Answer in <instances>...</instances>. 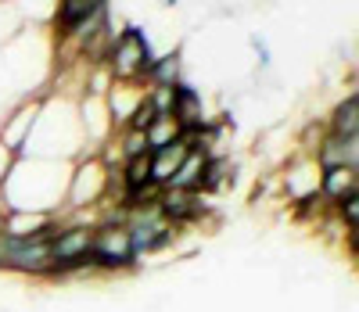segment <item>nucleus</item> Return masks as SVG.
I'll list each match as a JSON object with an SVG mask.
<instances>
[{
	"mask_svg": "<svg viewBox=\"0 0 359 312\" xmlns=\"http://www.w3.org/2000/svg\"><path fill=\"white\" fill-rule=\"evenodd\" d=\"M334 215H338L348 230H355V223H359V191H352V194H345L341 201H334Z\"/></svg>",
	"mask_w": 359,
	"mask_h": 312,
	"instance_id": "obj_17",
	"label": "nucleus"
},
{
	"mask_svg": "<svg viewBox=\"0 0 359 312\" xmlns=\"http://www.w3.org/2000/svg\"><path fill=\"white\" fill-rule=\"evenodd\" d=\"M155 61L151 54V40L140 25H126L111 43H108V65H111V76L118 83H137L144 79L147 65Z\"/></svg>",
	"mask_w": 359,
	"mask_h": 312,
	"instance_id": "obj_1",
	"label": "nucleus"
},
{
	"mask_svg": "<svg viewBox=\"0 0 359 312\" xmlns=\"http://www.w3.org/2000/svg\"><path fill=\"white\" fill-rule=\"evenodd\" d=\"M101 4H108V0H62V4H57V25H62V33H69L76 22H83L90 11H97Z\"/></svg>",
	"mask_w": 359,
	"mask_h": 312,
	"instance_id": "obj_12",
	"label": "nucleus"
},
{
	"mask_svg": "<svg viewBox=\"0 0 359 312\" xmlns=\"http://www.w3.org/2000/svg\"><path fill=\"white\" fill-rule=\"evenodd\" d=\"M144 79L151 83V86H172V83H180V50H169V54L155 57L151 65H147Z\"/></svg>",
	"mask_w": 359,
	"mask_h": 312,
	"instance_id": "obj_11",
	"label": "nucleus"
},
{
	"mask_svg": "<svg viewBox=\"0 0 359 312\" xmlns=\"http://www.w3.org/2000/svg\"><path fill=\"white\" fill-rule=\"evenodd\" d=\"M151 101L155 115H172V86H151V93H144Z\"/></svg>",
	"mask_w": 359,
	"mask_h": 312,
	"instance_id": "obj_18",
	"label": "nucleus"
},
{
	"mask_svg": "<svg viewBox=\"0 0 359 312\" xmlns=\"http://www.w3.org/2000/svg\"><path fill=\"white\" fill-rule=\"evenodd\" d=\"M144 133H147V147H162V144L180 140V122L172 115H155L151 126H147Z\"/></svg>",
	"mask_w": 359,
	"mask_h": 312,
	"instance_id": "obj_14",
	"label": "nucleus"
},
{
	"mask_svg": "<svg viewBox=\"0 0 359 312\" xmlns=\"http://www.w3.org/2000/svg\"><path fill=\"white\" fill-rule=\"evenodd\" d=\"M162 4H176V0H162Z\"/></svg>",
	"mask_w": 359,
	"mask_h": 312,
	"instance_id": "obj_19",
	"label": "nucleus"
},
{
	"mask_svg": "<svg viewBox=\"0 0 359 312\" xmlns=\"http://www.w3.org/2000/svg\"><path fill=\"white\" fill-rule=\"evenodd\" d=\"M151 147H147V133L144 130H123V140H118V154L126 158H137V154H147Z\"/></svg>",
	"mask_w": 359,
	"mask_h": 312,
	"instance_id": "obj_15",
	"label": "nucleus"
},
{
	"mask_svg": "<svg viewBox=\"0 0 359 312\" xmlns=\"http://www.w3.org/2000/svg\"><path fill=\"white\" fill-rule=\"evenodd\" d=\"M144 183H155L151 179V151L137 154V158H126V169H123V191H133V186H144Z\"/></svg>",
	"mask_w": 359,
	"mask_h": 312,
	"instance_id": "obj_13",
	"label": "nucleus"
},
{
	"mask_svg": "<svg viewBox=\"0 0 359 312\" xmlns=\"http://www.w3.org/2000/svg\"><path fill=\"white\" fill-rule=\"evenodd\" d=\"M187 151H191V144H184V140H172V144L151 147V179L165 186V183L172 179V172L180 169V162H184Z\"/></svg>",
	"mask_w": 359,
	"mask_h": 312,
	"instance_id": "obj_8",
	"label": "nucleus"
},
{
	"mask_svg": "<svg viewBox=\"0 0 359 312\" xmlns=\"http://www.w3.org/2000/svg\"><path fill=\"white\" fill-rule=\"evenodd\" d=\"M320 205H323L320 191H309V194H298V198H294V219H298V223H309V219H316V212H320Z\"/></svg>",
	"mask_w": 359,
	"mask_h": 312,
	"instance_id": "obj_16",
	"label": "nucleus"
},
{
	"mask_svg": "<svg viewBox=\"0 0 359 312\" xmlns=\"http://www.w3.org/2000/svg\"><path fill=\"white\" fill-rule=\"evenodd\" d=\"M316 191H320V198H327V201H341L345 194H352V191H359V172L355 169H348V165H331V169H320V183H316Z\"/></svg>",
	"mask_w": 359,
	"mask_h": 312,
	"instance_id": "obj_6",
	"label": "nucleus"
},
{
	"mask_svg": "<svg viewBox=\"0 0 359 312\" xmlns=\"http://www.w3.org/2000/svg\"><path fill=\"white\" fill-rule=\"evenodd\" d=\"M205 162H208V151H205V147H191V151L184 154V162H180V169L172 172V179H169L165 186H176V191H191V194H198Z\"/></svg>",
	"mask_w": 359,
	"mask_h": 312,
	"instance_id": "obj_7",
	"label": "nucleus"
},
{
	"mask_svg": "<svg viewBox=\"0 0 359 312\" xmlns=\"http://www.w3.org/2000/svg\"><path fill=\"white\" fill-rule=\"evenodd\" d=\"M316 162H320V169L348 165V169L359 172V137H355V140H345V137H338V133L327 130V133L320 137V147H316Z\"/></svg>",
	"mask_w": 359,
	"mask_h": 312,
	"instance_id": "obj_4",
	"label": "nucleus"
},
{
	"mask_svg": "<svg viewBox=\"0 0 359 312\" xmlns=\"http://www.w3.org/2000/svg\"><path fill=\"white\" fill-rule=\"evenodd\" d=\"M90 266L97 269H137L140 255L130 247V237H126V226H101L90 240V252H86Z\"/></svg>",
	"mask_w": 359,
	"mask_h": 312,
	"instance_id": "obj_2",
	"label": "nucleus"
},
{
	"mask_svg": "<svg viewBox=\"0 0 359 312\" xmlns=\"http://www.w3.org/2000/svg\"><path fill=\"white\" fill-rule=\"evenodd\" d=\"M331 133L355 140L359 137V93H348L345 101H338L334 115H331Z\"/></svg>",
	"mask_w": 359,
	"mask_h": 312,
	"instance_id": "obj_9",
	"label": "nucleus"
},
{
	"mask_svg": "<svg viewBox=\"0 0 359 312\" xmlns=\"http://www.w3.org/2000/svg\"><path fill=\"white\" fill-rule=\"evenodd\" d=\"M90 240H94V230H86V226L54 230V237H50V262H76V259H86Z\"/></svg>",
	"mask_w": 359,
	"mask_h": 312,
	"instance_id": "obj_5",
	"label": "nucleus"
},
{
	"mask_svg": "<svg viewBox=\"0 0 359 312\" xmlns=\"http://www.w3.org/2000/svg\"><path fill=\"white\" fill-rule=\"evenodd\" d=\"M172 118L176 122H194L201 118V97L187 83H172Z\"/></svg>",
	"mask_w": 359,
	"mask_h": 312,
	"instance_id": "obj_10",
	"label": "nucleus"
},
{
	"mask_svg": "<svg viewBox=\"0 0 359 312\" xmlns=\"http://www.w3.org/2000/svg\"><path fill=\"white\" fill-rule=\"evenodd\" d=\"M158 215L172 226H184V223H198L201 212H205V201H198V194L191 191H176V186H162L158 194Z\"/></svg>",
	"mask_w": 359,
	"mask_h": 312,
	"instance_id": "obj_3",
	"label": "nucleus"
}]
</instances>
